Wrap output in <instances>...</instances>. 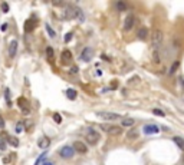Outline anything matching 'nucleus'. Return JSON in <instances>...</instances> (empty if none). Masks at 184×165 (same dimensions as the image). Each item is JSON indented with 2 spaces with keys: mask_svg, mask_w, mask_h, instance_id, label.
I'll use <instances>...</instances> for the list:
<instances>
[{
  "mask_svg": "<svg viewBox=\"0 0 184 165\" xmlns=\"http://www.w3.org/2000/svg\"><path fill=\"white\" fill-rule=\"evenodd\" d=\"M59 154H61L62 158H72L75 154V149L72 147H64L59 151Z\"/></svg>",
  "mask_w": 184,
  "mask_h": 165,
  "instance_id": "7",
  "label": "nucleus"
},
{
  "mask_svg": "<svg viewBox=\"0 0 184 165\" xmlns=\"http://www.w3.org/2000/svg\"><path fill=\"white\" fill-rule=\"evenodd\" d=\"M61 57H62V63L64 65H69L72 62V53H71L69 50H64Z\"/></svg>",
  "mask_w": 184,
  "mask_h": 165,
  "instance_id": "12",
  "label": "nucleus"
},
{
  "mask_svg": "<svg viewBox=\"0 0 184 165\" xmlns=\"http://www.w3.org/2000/svg\"><path fill=\"white\" fill-rule=\"evenodd\" d=\"M45 28H46V30H47V32H49V36H50V37H55V32H53V29L50 28V26H49V25H46Z\"/></svg>",
  "mask_w": 184,
  "mask_h": 165,
  "instance_id": "25",
  "label": "nucleus"
},
{
  "mask_svg": "<svg viewBox=\"0 0 184 165\" xmlns=\"http://www.w3.org/2000/svg\"><path fill=\"white\" fill-rule=\"evenodd\" d=\"M178 66H180V62H178V60H175L174 63L171 65V68H170V71H168V73L170 75H173L175 72V71H177V69H178Z\"/></svg>",
  "mask_w": 184,
  "mask_h": 165,
  "instance_id": "21",
  "label": "nucleus"
},
{
  "mask_svg": "<svg viewBox=\"0 0 184 165\" xmlns=\"http://www.w3.org/2000/svg\"><path fill=\"white\" fill-rule=\"evenodd\" d=\"M43 158H45V154H43V155H40V156H39V158H37V161H36V162H35V165H39V164H40Z\"/></svg>",
  "mask_w": 184,
  "mask_h": 165,
  "instance_id": "32",
  "label": "nucleus"
},
{
  "mask_svg": "<svg viewBox=\"0 0 184 165\" xmlns=\"http://www.w3.org/2000/svg\"><path fill=\"white\" fill-rule=\"evenodd\" d=\"M134 23H135L134 15H128L127 19H125V22H124V30H131L132 26H134Z\"/></svg>",
  "mask_w": 184,
  "mask_h": 165,
  "instance_id": "9",
  "label": "nucleus"
},
{
  "mask_svg": "<svg viewBox=\"0 0 184 165\" xmlns=\"http://www.w3.org/2000/svg\"><path fill=\"white\" fill-rule=\"evenodd\" d=\"M153 113H154V115H158V116H164V112H163L161 109H154L153 110Z\"/></svg>",
  "mask_w": 184,
  "mask_h": 165,
  "instance_id": "28",
  "label": "nucleus"
},
{
  "mask_svg": "<svg viewBox=\"0 0 184 165\" xmlns=\"http://www.w3.org/2000/svg\"><path fill=\"white\" fill-rule=\"evenodd\" d=\"M98 116L105 121H117L120 119V115L115 112H98Z\"/></svg>",
  "mask_w": 184,
  "mask_h": 165,
  "instance_id": "5",
  "label": "nucleus"
},
{
  "mask_svg": "<svg viewBox=\"0 0 184 165\" xmlns=\"http://www.w3.org/2000/svg\"><path fill=\"white\" fill-rule=\"evenodd\" d=\"M134 124H135V121L132 119V118H122V119H121V128H122V126H125V128H132Z\"/></svg>",
  "mask_w": 184,
  "mask_h": 165,
  "instance_id": "13",
  "label": "nucleus"
},
{
  "mask_svg": "<svg viewBox=\"0 0 184 165\" xmlns=\"http://www.w3.org/2000/svg\"><path fill=\"white\" fill-rule=\"evenodd\" d=\"M71 72H72V73H76V72H78V68H76V66H72Z\"/></svg>",
  "mask_w": 184,
  "mask_h": 165,
  "instance_id": "36",
  "label": "nucleus"
},
{
  "mask_svg": "<svg viewBox=\"0 0 184 165\" xmlns=\"http://www.w3.org/2000/svg\"><path fill=\"white\" fill-rule=\"evenodd\" d=\"M43 165H52V164H50V162H45V164H43Z\"/></svg>",
  "mask_w": 184,
  "mask_h": 165,
  "instance_id": "37",
  "label": "nucleus"
},
{
  "mask_svg": "<svg viewBox=\"0 0 184 165\" xmlns=\"http://www.w3.org/2000/svg\"><path fill=\"white\" fill-rule=\"evenodd\" d=\"M66 96H68L69 99H72V101L76 99V91H75V89H68V91H66Z\"/></svg>",
  "mask_w": 184,
  "mask_h": 165,
  "instance_id": "20",
  "label": "nucleus"
},
{
  "mask_svg": "<svg viewBox=\"0 0 184 165\" xmlns=\"http://www.w3.org/2000/svg\"><path fill=\"white\" fill-rule=\"evenodd\" d=\"M1 9H3L4 13H7V12H9V6H7L6 3H3V4H1Z\"/></svg>",
  "mask_w": 184,
  "mask_h": 165,
  "instance_id": "31",
  "label": "nucleus"
},
{
  "mask_svg": "<svg viewBox=\"0 0 184 165\" xmlns=\"http://www.w3.org/2000/svg\"><path fill=\"white\" fill-rule=\"evenodd\" d=\"M37 145H39V148H42V149H46V148L50 145V139L47 137H43L39 139V142H37Z\"/></svg>",
  "mask_w": 184,
  "mask_h": 165,
  "instance_id": "15",
  "label": "nucleus"
},
{
  "mask_svg": "<svg viewBox=\"0 0 184 165\" xmlns=\"http://www.w3.org/2000/svg\"><path fill=\"white\" fill-rule=\"evenodd\" d=\"M92 55H93V52H92L91 47H85L82 50V53H81V57H82L83 62H89L92 59Z\"/></svg>",
  "mask_w": 184,
  "mask_h": 165,
  "instance_id": "10",
  "label": "nucleus"
},
{
  "mask_svg": "<svg viewBox=\"0 0 184 165\" xmlns=\"http://www.w3.org/2000/svg\"><path fill=\"white\" fill-rule=\"evenodd\" d=\"M99 134L95 131L93 128H88L85 131V141L89 144V145H96L98 141H99Z\"/></svg>",
  "mask_w": 184,
  "mask_h": 165,
  "instance_id": "3",
  "label": "nucleus"
},
{
  "mask_svg": "<svg viewBox=\"0 0 184 165\" xmlns=\"http://www.w3.org/2000/svg\"><path fill=\"white\" fill-rule=\"evenodd\" d=\"M78 12H79L78 7H75L72 4H65L58 16H59V19H62V20H72V19L78 17Z\"/></svg>",
  "mask_w": 184,
  "mask_h": 165,
  "instance_id": "1",
  "label": "nucleus"
},
{
  "mask_svg": "<svg viewBox=\"0 0 184 165\" xmlns=\"http://www.w3.org/2000/svg\"><path fill=\"white\" fill-rule=\"evenodd\" d=\"M18 105H19V108L23 110L25 113H29V112H30V108H29V102H28V99H25V98H19V99H18Z\"/></svg>",
  "mask_w": 184,
  "mask_h": 165,
  "instance_id": "8",
  "label": "nucleus"
},
{
  "mask_svg": "<svg viewBox=\"0 0 184 165\" xmlns=\"http://www.w3.org/2000/svg\"><path fill=\"white\" fill-rule=\"evenodd\" d=\"M117 9L120 10V12H125V10H127V3L118 1V3H117Z\"/></svg>",
  "mask_w": 184,
  "mask_h": 165,
  "instance_id": "23",
  "label": "nucleus"
},
{
  "mask_svg": "<svg viewBox=\"0 0 184 165\" xmlns=\"http://www.w3.org/2000/svg\"><path fill=\"white\" fill-rule=\"evenodd\" d=\"M53 119H55L56 122H58V124H59V122H61V121H62V118H61V115H59V113H55V115H53Z\"/></svg>",
  "mask_w": 184,
  "mask_h": 165,
  "instance_id": "30",
  "label": "nucleus"
},
{
  "mask_svg": "<svg viewBox=\"0 0 184 165\" xmlns=\"http://www.w3.org/2000/svg\"><path fill=\"white\" fill-rule=\"evenodd\" d=\"M173 141H174V144L178 147V149H181V151H184V139L180 137H174L173 138Z\"/></svg>",
  "mask_w": 184,
  "mask_h": 165,
  "instance_id": "17",
  "label": "nucleus"
},
{
  "mask_svg": "<svg viewBox=\"0 0 184 165\" xmlns=\"http://www.w3.org/2000/svg\"><path fill=\"white\" fill-rule=\"evenodd\" d=\"M72 39V33H66V36H65V42H69Z\"/></svg>",
  "mask_w": 184,
  "mask_h": 165,
  "instance_id": "33",
  "label": "nucleus"
},
{
  "mask_svg": "<svg viewBox=\"0 0 184 165\" xmlns=\"http://www.w3.org/2000/svg\"><path fill=\"white\" fill-rule=\"evenodd\" d=\"M137 36H138V39H141V40H145V39L148 37V29L147 28H141L139 30H138Z\"/></svg>",
  "mask_w": 184,
  "mask_h": 165,
  "instance_id": "16",
  "label": "nucleus"
},
{
  "mask_svg": "<svg viewBox=\"0 0 184 165\" xmlns=\"http://www.w3.org/2000/svg\"><path fill=\"white\" fill-rule=\"evenodd\" d=\"M16 50H18V40H12L9 45V56L13 57L16 55Z\"/></svg>",
  "mask_w": 184,
  "mask_h": 165,
  "instance_id": "14",
  "label": "nucleus"
},
{
  "mask_svg": "<svg viewBox=\"0 0 184 165\" xmlns=\"http://www.w3.org/2000/svg\"><path fill=\"white\" fill-rule=\"evenodd\" d=\"M46 52H47L49 59H53V50H52V47H47V49H46Z\"/></svg>",
  "mask_w": 184,
  "mask_h": 165,
  "instance_id": "29",
  "label": "nucleus"
},
{
  "mask_svg": "<svg viewBox=\"0 0 184 165\" xmlns=\"http://www.w3.org/2000/svg\"><path fill=\"white\" fill-rule=\"evenodd\" d=\"M7 142L13 147H19V139L16 137H7Z\"/></svg>",
  "mask_w": 184,
  "mask_h": 165,
  "instance_id": "19",
  "label": "nucleus"
},
{
  "mask_svg": "<svg viewBox=\"0 0 184 165\" xmlns=\"http://www.w3.org/2000/svg\"><path fill=\"white\" fill-rule=\"evenodd\" d=\"M4 96H6V102H7V106H12V102H10V91H9V89H6V93H4Z\"/></svg>",
  "mask_w": 184,
  "mask_h": 165,
  "instance_id": "24",
  "label": "nucleus"
},
{
  "mask_svg": "<svg viewBox=\"0 0 184 165\" xmlns=\"http://www.w3.org/2000/svg\"><path fill=\"white\" fill-rule=\"evenodd\" d=\"M101 129L104 132H107L108 135H112V137H117V135H121V134H122V128H121V126H117V125L104 124V125H101Z\"/></svg>",
  "mask_w": 184,
  "mask_h": 165,
  "instance_id": "4",
  "label": "nucleus"
},
{
  "mask_svg": "<svg viewBox=\"0 0 184 165\" xmlns=\"http://www.w3.org/2000/svg\"><path fill=\"white\" fill-rule=\"evenodd\" d=\"M142 131H144V134H145V135H153V134L160 132V128H158L157 125H145Z\"/></svg>",
  "mask_w": 184,
  "mask_h": 165,
  "instance_id": "11",
  "label": "nucleus"
},
{
  "mask_svg": "<svg viewBox=\"0 0 184 165\" xmlns=\"http://www.w3.org/2000/svg\"><path fill=\"white\" fill-rule=\"evenodd\" d=\"M163 32L160 30V29H156L154 32H153V35H151V46H153V50L154 52H158L160 50V47L163 45Z\"/></svg>",
  "mask_w": 184,
  "mask_h": 165,
  "instance_id": "2",
  "label": "nucleus"
},
{
  "mask_svg": "<svg viewBox=\"0 0 184 165\" xmlns=\"http://www.w3.org/2000/svg\"><path fill=\"white\" fill-rule=\"evenodd\" d=\"M0 128H4V119L0 116Z\"/></svg>",
  "mask_w": 184,
  "mask_h": 165,
  "instance_id": "34",
  "label": "nucleus"
},
{
  "mask_svg": "<svg viewBox=\"0 0 184 165\" xmlns=\"http://www.w3.org/2000/svg\"><path fill=\"white\" fill-rule=\"evenodd\" d=\"M0 149H6V145H4V142L0 139Z\"/></svg>",
  "mask_w": 184,
  "mask_h": 165,
  "instance_id": "35",
  "label": "nucleus"
},
{
  "mask_svg": "<svg viewBox=\"0 0 184 165\" xmlns=\"http://www.w3.org/2000/svg\"><path fill=\"white\" fill-rule=\"evenodd\" d=\"M33 28H35V23H33V22H32V20H28V22H26V25H25V32H32V30H33Z\"/></svg>",
  "mask_w": 184,
  "mask_h": 165,
  "instance_id": "18",
  "label": "nucleus"
},
{
  "mask_svg": "<svg viewBox=\"0 0 184 165\" xmlns=\"http://www.w3.org/2000/svg\"><path fill=\"white\" fill-rule=\"evenodd\" d=\"M72 148H74L76 152H79V154H86V152H88V147H86L83 142H81V141H75Z\"/></svg>",
  "mask_w": 184,
  "mask_h": 165,
  "instance_id": "6",
  "label": "nucleus"
},
{
  "mask_svg": "<svg viewBox=\"0 0 184 165\" xmlns=\"http://www.w3.org/2000/svg\"><path fill=\"white\" fill-rule=\"evenodd\" d=\"M127 137H128L129 139H135V138H138V131L137 129H131L128 134H127Z\"/></svg>",
  "mask_w": 184,
  "mask_h": 165,
  "instance_id": "22",
  "label": "nucleus"
},
{
  "mask_svg": "<svg viewBox=\"0 0 184 165\" xmlns=\"http://www.w3.org/2000/svg\"><path fill=\"white\" fill-rule=\"evenodd\" d=\"M23 126H25V124H23V122H19L18 125H16V132H22V131H23Z\"/></svg>",
  "mask_w": 184,
  "mask_h": 165,
  "instance_id": "27",
  "label": "nucleus"
},
{
  "mask_svg": "<svg viewBox=\"0 0 184 165\" xmlns=\"http://www.w3.org/2000/svg\"><path fill=\"white\" fill-rule=\"evenodd\" d=\"M153 60H154L156 63H160V55H158V52H154V53H153Z\"/></svg>",
  "mask_w": 184,
  "mask_h": 165,
  "instance_id": "26",
  "label": "nucleus"
}]
</instances>
